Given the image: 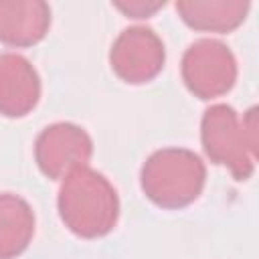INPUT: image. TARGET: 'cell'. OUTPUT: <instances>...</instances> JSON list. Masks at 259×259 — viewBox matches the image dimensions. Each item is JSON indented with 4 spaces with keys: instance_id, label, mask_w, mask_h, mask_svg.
<instances>
[{
    "instance_id": "cell-8",
    "label": "cell",
    "mask_w": 259,
    "mask_h": 259,
    "mask_svg": "<svg viewBox=\"0 0 259 259\" xmlns=\"http://www.w3.org/2000/svg\"><path fill=\"white\" fill-rule=\"evenodd\" d=\"M51 26V6L42 0H0V42L32 47Z\"/></svg>"
},
{
    "instance_id": "cell-4",
    "label": "cell",
    "mask_w": 259,
    "mask_h": 259,
    "mask_svg": "<svg viewBox=\"0 0 259 259\" xmlns=\"http://www.w3.org/2000/svg\"><path fill=\"white\" fill-rule=\"evenodd\" d=\"M182 79L198 99H214L233 89L237 61L233 51L217 38L194 40L182 55Z\"/></svg>"
},
{
    "instance_id": "cell-6",
    "label": "cell",
    "mask_w": 259,
    "mask_h": 259,
    "mask_svg": "<svg viewBox=\"0 0 259 259\" xmlns=\"http://www.w3.org/2000/svg\"><path fill=\"white\" fill-rule=\"evenodd\" d=\"M93 154L89 134L71 121L47 125L34 142V160L40 172L53 180H61L77 168L87 166Z\"/></svg>"
},
{
    "instance_id": "cell-10",
    "label": "cell",
    "mask_w": 259,
    "mask_h": 259,
    "mask_svg": "<svg viewBox=\"0 0 259 259\" xmlns=\"http://www.w3.org/2000/svg\"><path fill=\"white\" fill-rule=\"evenodd\" d=\"M34 235V212L30 204L12 192L0 194V259L18 257Z\"/></svg>"
},
{
    "instance_id": "cell-3",
    "label": "cell",
    "mask_w": 259,
    "mask_h": 259,
    "mask_svg": "<svg viewBox=\"0 0 259 259\" xmlns=\"http://www.w3.org/2000/svg\"><path fill=\"white\" fill-rule=\"evenodd\" d=\"M204 180V162L186 148L156 150L140 172L144 194L162 208H182L194 202Z\"/></svg>"
},
{
    "instance_id": "cell-5",
    "label": "cell",
    "mask_w": 259,
    "mask_h": 259,
    "mask_svg": "<svg viewBox=\"0 0 259 259\" xmlns=\"http://www.w3.org/2000/svg\"><path fill=\"white\" fill-rule=\"evenodd\" d=\"M164 61V42L150 26L123 28L109 51V65L113 73L132 85L152 81L162 71Z\"/></svg>"
},
{
    "instance_id": "cell-1",
    "label": "cell",
    "mask_w": 259,
    "mask_h": 259,
    "mask_svg": "<svg viewBox=\"0 0 259 259\" xmlns=\"http://www.w3.org/2000/svg\"><path fill=\"white\" fill-rule=\"evenodd\" d=\"M59 214L65 227L83 239L107 235L119 217V198L111 182L97 170L83 166L63 178Z\"/></svg>"
},
{
    "instance_id": "cell-7",
    "label": "cell",
    "mask_w": 259,
    "mask_h": 259,
    "mask_svg": "<svg viewBox=\"0 0 259 259\" xmlns=\"http://www.w3.org/2000/svg\"><path fill=\"white\" fill-rule=\"evenodd\" d=\"M40 99V79L32 63L16 53H0V113L24 117Z\"/></svg>"
},
{
    "instance_id": "cell-2",
    "label": "cell",
    "mask_w": 259,
    "mask_h": 259,
    "mask_svg": "<svg viewBox=\"0 0 259 259\" xmlns=\"http://www.w3.org/2000/svg\"><path fill=\"white\" fill-rule=\"evenodd\" d=\"M200 140L210 162L227 166L237 180H247L257 162V109L239 115L231 105H210L200 121Z\"/></svg>"
},
{
    "instance_id": "cell-11",
    "label": "cell",
    "mask_w": 259,
    "mask_h": 259,
    "mask_svg": "<svg viewBox=\"0 0 259 259\" xmlns=\"http://www.w3.org/2000/svg\"><path fill=\"white\" fill-rule=\"evenodd\" d=\"M164 0H156V2H148V0H130V2H113L115 8L123 10L127 16L132 18H146L152 12H156L160 6H164Z\"/></svg>"
},
{
    "instance_id": "cell-9",
    "label": "cell",
    "mask_w": 259,
    "mask_h": 259,
    "mask_svg": "<svg viewBox=\"0 0 259 259\" xmlns=\"http://www.w3.org/2000/svg\"><path fill=\"white\" fill-rule=\"evenodd\" d=\"M249 0H178L176 12L194 30L231 32L247 18Z\"/></svg>"
}]
</instances>
